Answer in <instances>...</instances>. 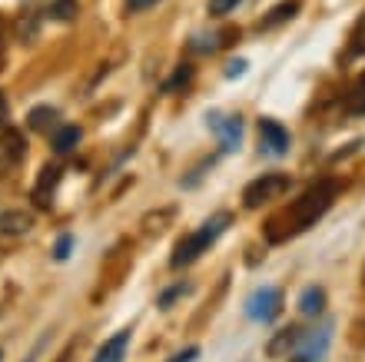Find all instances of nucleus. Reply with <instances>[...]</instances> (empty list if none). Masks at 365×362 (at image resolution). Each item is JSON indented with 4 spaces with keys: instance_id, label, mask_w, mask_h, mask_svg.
<instances>
[{
    "instance_id": "10",
    "label": "nucleus",
    "mask_w": 365,
    "mask_h": 362,
    "mask_svg": "<svg viewBox=\"0 0 365 362\" xmlns=\"http://www.w3.org/2000/svg\"><path fill=\"white\" fill-rule=\"evenodd\" d=\"M126 346H130V329H120L116 336H110L100 349H96L93 362H123Z\"/></svg>"
},
{
    "instance_id": "17",
    "label": "nucleus",
    "mask_w": 365,
    "mask_h": 362,
    "mask_svg": "<svg viewBox=\"0 0 365 362\" xmlns=\"http://www.w3.org/2000/svg\"><path fill=\"white\" fill-rule=\"evenodd\" d=\"M77 0H53V4H50V14H53V17L57 20H73L77 17Z\"/></svg>"
},
{
    "instance_id": "9",
    "label": "nucleus",
    "mask_w": 365,
    "mask_h": 362,
    "mask_svg": "<svg viewBox=\"0 0 365 362\" xmlns=\"http://www.w3.org/2000/svg\"><path fill=\"white\" fill-rule=\"evenodd\" d=\"M299 339H302V329H299V326H289V329H279V333L269 339V346H266V353H269L272 359H286L289 353H296Z\"/></svg>"
},
{
    "instance_id": "13",
    "label": "nucleus",
    "mask_w": 365,
    "mask_h": 362,
    "mask_svg": "<svg viewBox=\"0 0 365 362\" xmlns=\"http://www.w3.org/2000/svg\"><path fill=\"white\" fill-rule=\"evenodd\" d=\"M34 229V216L24 210H7L0 213V233H7V236H24Z\"/></svg>"
},
{
    "instance_id": "7",
    "label": "nucleus",
    "mask_w": 365,
    "mask_h": 362,
    "mask_svg": "<svg viewBox=\"0 0 365 362\" xmlns=\"http://www.w3.org/2000/svg\"><path fill=\"white\" fill-rule=\"evenodd\" d=\"M27 156V140L20 130H4L0 134V176L10 170H17Z\"/></svg>"
},
{
    "instance_id": "14",
    "label": "nucleus",
    "mask_w": 365,
    "mask_h": 362,
    "mask_svg": "<svg viewBox=\"0 0 365 362\" xmlns=\"http://www.w3.org/2000/svg\"><path fill=\"white\" fill-rule=\"evenodd\" d=\"M326 309V289L322 286H306L299 296V313L302 316H319Z\"/></svg>"
},
{
    "instance_id": "15",
    "label": "nucleus",
    "mask_w": 365,
    "mask_h": 362,
    "mask_svg": "<svg viewBox=\"0 0 365 362\" xmlns=\"http://www.w3.org/2000/svg\"><path fill=\"white\" fill-rule=\"evenodd\" d=\"M80 126H57V130H53V150L57 153H70L73 150V146L80 144Z\"/></svg>"
},
{
    "instance_id": "12",
    "label": "nucleus",
    "mask_w": 365,
    "mask_h": 362,
    "mask_svg": "<svg viewBox=\"0 0 365 362\" xmlns=\"http://www.w3.org/2000/svg\"><path fill=\"white\" fill-rule=\"evenodd\" d=\"M299 7H302V0H282V4H276V7L256 24V30H272V27H279V24H286V20H292L299 14Z\"/></svg>"
},
{
    "instance_id": "4",
    "label": "nucleus",
    "mask_w": 365,
    "mask_h": 362,
    "mask_svg": "<svg viewBox=\"0 0 365 362\" xmlns=\"http://www.w3.org/2000/svg\"><path fill=\"white\" fill-rule=\"evenodd\" d=\"M332 329H336V326L326 319V323L316 326L312 333H302V339H299L296 353H292L289 362H322L329 353V346H332Z\"/></svg>"
},
{
    "instance_id": "25",
    "label": "nucleus",
    "mask_w": 365,
    "mask_h": 362,
    "mask_svg": "<svg viewBox=\"0 0 365 362\" xmlns=\"http://www.w3.org/2000/svg\"><path fill=\"white\" fill-rule=\"evenodd\" d=\"M196 356H200V349L192 346V349H186V353H176L170 362H192V359H196Z\"/></svg>"
},
{
    "instance_id": "19",
    "label": "nucleus",
    "mask_w": 365,
    "mask_h": 362,
    "mask_svg": "<svg viewBox=\"0 0 365 362\" xmlns=\"http://www.w3.org/2000/svg\"><path fill=\"white\" fill-rule=\"evenodd\" d=\"M173 219V210H163V213H150V216L143 219V226H146V233H160V229H166V223Z\"/></svg>"
},
{
    "instance_id": "16",
    "label": "nucleus",
    "mask_w": 365,
    "mask_h": 362,
    "mask_svg": "<svg viewBox=\"0 0 365 362\" xmlns=\"http://www.w3.org/2000/svg\"><path fill=\"white\" fill-rule=\"evenodd\" d=\"M30 126L40 130V134H50V126L57 130V110H53V106H37V110H30Z\"/></svg>"
},
{
    "instance_id": "1",
    "label": "nucleus",
    "mask_w": 365,
    "mask_h": 362,
    "mask_svg": "<svg viewBox=\"0 0 365 362\" xmlns=\"http://www.w3.org/2000/svg\"><path fill=\"white\" fill-rule=\"evenodd\" d=\"M336 180H319L312 183L302 196H299L292 206H286L282 213L266 223V239L269 243H286V239L299 236V233H306L309 226H316V219H322L336 200Z\"/></svg>"
},
{
    "instance_id": "8",
    "label": "nucleus",
    "mask_w": 365,
    "mask_h": 362,
    "mask_svg": "<svg viewBox=\"0 0 365 362\" xmlns=\"http://www.w3.org/2000/svg\"><path fill=\"white\" fill-rule=\"evenodd\" d=\"M259 150L266 156H282L289 153V130L279 120H269V116H262L259 120Z\"/></svg>"
},
{
    "instance_id": "18",
    "label": "nucleus",
    "mask_w": 365,
    "mask_h": 362,
    "mask_svg": "<svg viewBox=\"0 0 365 362\" xmlns=\"http://www.w3.org/2000/svg\"><path fill=\"white\" fill-rule=\"evenodd\" d=\"M190 80H192V67H190V64H180V67H176V74H173V80H166V84H163V90H166V94H173L176 86H186Z\"/></svg>"
},
{
    "instance_id": "27",
    "label": "nucleus",
    "mask_w": 365,
    "mask_h": 362,
    "mask_svg": "<svg viewBox=\"0 0 365 362\" xmlns=\"http://www.w3.org/2000/svg\"><path fill=\"white\" fill-rule=\"evenodd\" d=\"M352 339H356L359 346H365V319H359L356 323V336H352Z\"/></svg>"
},
{
    "instance_id": "5",
    "label": "nucleus",
    "mask_w": 365,
    "mask_h": 362,
    "mask_svg": "<svg viewBox=\"0 0 365 362\" xmlns=\"http://www.w3.org/2000/svg\"><path fill=\"white\" fill-rule=\"evenodd\" d=\"M279 313H282V289L276 286H262L246 299V316L252 323H272Z\"/></svg>"
},
{
    "instance_id": "20",
    "label": "nucleus",
    "mask_w": 365,
    "mask_h": 362,
    "mask_svg": "<svg viewBox=\"0 0 365 362\" xmlns=\"http://www.w3.org/2000/svg\"><path fill=\"white\" fill-rule=\"evenodd\" d=\"M190 293V283H176L173 289H166L163 296H160V309H170L173 306V299H180V296Z\"/></svg>"
},
{
    "instance_id": "23",
    "label": "nucleus",
    "mask_w": 365,
    "mask_h": 362,
    "mask_svg": "<svg viewBox=\"0 0 365 362\" xmlns=\"http://www.w3.org/2000/svg\"><path fill=\"white\" fill-rule=\"evenodd\" d=\"M246 74V60H230L226 64V76H242Z\"/></svg>"
},
{
    "instance_id": "6",
    "label": "nucleus",
    "mask_w": 365,
    "mask_h": 362,
    "mask_svg": "<svg viewBox=\"0 0 365 362\" xmlns=\"http://www.w3.org/2000/svg\"><path fill=\"white\" fill-rule=\"evenodd\" d=\"M206 124H210V130L216 134L222 153L240 150V140H242V120H240V114H220V110H212V114H206Z\"/></svg>"
},
{
    "instance_id": "11",
    "label": "nucleus",
    "mask_w": 365,
    "mask_h": 362,
    "mask_svg": "<svg viewBox=\"0 0 365 362\" xmlns=\"http://www.w3.org/2000/svg\"><path fill=\"white\" fill-rule=\"evenodd\" d=\"M57 183H60V166H43L40 170V180L34 186V203H37L40 210L50 206V193L57 190Z\"/></svg>"
},
{
    "instance_id": "22",
    "label": "nucleus",
    "mask_w": 365,
    "mask_h": 362,
    "mask_svg": "<svg viewBox=\"0 0 365 362\" xmlns=\"http://www.w3.org/2000/svg\"><path fill=\"white\" fill-rule=\"evenodd\" d=\"M70 249H73V236H70V233H63V236L57 239V246H53V256H57V259H67Z\"/></svg>"
},
{
    "instance_id": "2",
    "label": "nucleus",
    "mask_w": 365,
    "mask_h": 362,
    "mask_svg": "<svg viewBox=\"0 0 365 362\" xmlns=\"http://www.w3.org/2000/svg\"><path fill=\"white\" fill-rule=\"evenodd\" d=\"M230 223H232L230 213H216V216H210L196 233H190V236H182L180 243H176L173 256H170V266L180 269V266H190L192 259H200V253H206V249L226 233Z\"/></svg>"
},
{
    "instance_id": "24",
    "label": "nucleus",
    "mask_w": 365,
    "mask_h": 362,
    "mask_svg": "<svg viewBox=\"0 0 365 362\" xmlns=\"http://www.w3.org/2000/svg\"><path fill=\"white\" fill-rule=\"evenodd\" d=\"M156 0H126V14H136V10H146L153 7Z\"/></svg>"
},
{
    "instance_id": "3",
    "label": "nucleus",
    "mask_w": 365,
    "mask_h": 362,
    "mask_svg": "<svg viewBox=\"0 0 365 362\" xmlns=\"http://www.w3.org/2000/svg\"><path fill=\"white\" fill-rule=\"evenodd\" d=\"M289 186H292V180H289L286 173H262L259 180H252L246 190H242V203L250 206V210H256V206H262V203H272V200H282L289 193Z\"/></svg>"
},
{
    "instance_id": "26",
    "label": "nucleus",
    "mask_w": 365,
    "mask_h": 362,
    "mask_svg": "<svg viewBox=\"0 0 365 362\" xmlns=\"http://www.w3.org/2000/svg\"><path fill=\"white\" fill-rule=\"evenodd\" d=\"M7 116H10V106H7V96L0 94V126L7 124Z\"/></svg>"
},
{
    "instance_id": "21",
    "label": "nucleus",
    "mask_w": 365,
    "mask_h": 362,
    "mask_svg": "<svg viewBox=\"0 0 365 362\" xmlns=\"http://www.w3.org/2000/svg\"><path fill=\"white\" fill-rule=\"evenodd\" d=\"M240 4L242 0H210V14L212 17H226V14H232Z\"/></svg>"
}]
</instances>
